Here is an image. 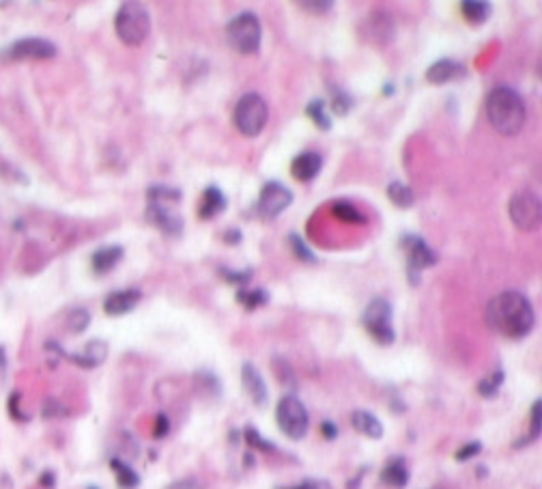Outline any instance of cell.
<instances>
[{
	"instance_id": "7402d4cb",
	"label": "cell",
	"mask_w": 542,
	"mask_h": 489,
	"mask_svg": "<svg viewBox=\"0 0 542 489\" xmlns=\"http://www.w3.org/2000/svg\"><path fill=\"white\" fill-rule=\"evenodd\" d=\"M370 30V39H374V42L379 44H388L394 39V24H392V17L386 15V13H372L368 17V26Z\"/></svg>"
},
{
	"instance_id": "f546056e",
	"label": "cell",
	"mask_w": 542,
	"mask_h": 489,
	"mask_svg": "<svg viewBox=\"0 0 542 489\" xmlns=\"http://www.w3.org/2000/svg\"><path fill=\"white\" fill-rule=\"evenodd\" d=\"M504 380H506L504 371L497 368V371H493L491 375H487L485 380L478 384V393H480L482 397L491 399V397H495V395L499 393V388H501V384H504Z\"/></svg>"
},
{
	"instance_id": "30bf717a",
	"label": "cell",
	"mask_w": 542,
	"mask_h": 489,
	"mask_svg": "<svg viewBox=\"0 0 542 489\" xmlns=\"http://www.w3.org/2000/svg\"><path fill=\"white\" fill-rule=\"evenodd\" d=\"M400 246H403L405 254H407V269H409V281L415 285L417 283V274L422 269H426L431 265H435L439 261V257L435 254V250L417 235H411V233H405L400 238Z\"/></svg>"
},
{
	"instance_id": "7bdbcfd3",
	"label": "cell",
	"mask_w": 542,
	"mask_h": 489,
	"mask_svg": "<svg viewBox=\"0 0 542 489\" xmlns=\"http://www.w3.org/2000/svg\"><path fill=\"white\" fill-rule=\"evenodd\" d=\"M297 7L310 13H327L334 7V3H308V0H304V3H297Z\"/></svg>"
},
{
	"instance_id": "603a6c76",
	"label": "cell",
	"mask_w": 542,
	"mask_h": 489,
	"mask_svg": "<svg viewBox=\"0 0 542 489\" xmlns=\"http://www.w3.org/2000/svg\"><path fill=\"white\" fill-rule=\"evenodd\" d=\"M493 7L489 3H482V0H465L460 3V13L467 19L469 24H485L491 17Z\"/></svg>"
},
{
	"instance_id": "d6a6232c",
	"label": "cell",
	"mask_w": 542,
	"mask_h": 489,
	"mask_svg": "<svg viewBox=\"0 0 542 489\" xmlns=\"http://www.w3.org/2000/svg\"><path fill=\"white\" fill-rule=\"evenodd\" d=\"M273 368H275V375H278L280 382H282L284 386H289L291 390H297V377L293 373L291 364L284 358H273Z\"/></svg>"
},
{
	"instance_id": "d4e9b609",
	"label": "cell",
	"mask_w": 542,
	"mask_h": 489,
	"mask_svg": "<svg viewBox=\"0 0 542 489\" xmlns=\"http://www.w3.org/2000/svg\"><path fill=\"white\" fill-rule=\"evenodd\" d=\"M388 199H390L396 207L407 209V207H411V205L415 203V194H413V190H411L409 186H405L403 181H392V184L388 186Z\"/></svg>"
},
{
	"instance_id": "7dc6e473",
	"label": "cell",
	"mask_w": 542,
	"mask_h": 489,
	"mask_svg": "<svg viewBox=\"0 0 542 489\" xmlns=\"http://www.w3.org/2000/svg\"><path fill=\"white\" fill-rule=\"evenodd\" d=\"M39 483H42L44 487H48V489H52L54 487V483H56V479H54V472H44L42 474V479H39Z\"/></svg>"
},
{
	"instance_id": "83f0119b",
	"label": "cell",
	"mask_w": 542,
	"mask_h": 489,
	"mask_svg": "<svg viewBox=\"0 0 542 489\" xmlns=\"http://www.w3.org/2000/svg\"><path fill=\"white\" fill-rule=\"evenodd\" d=\"M147 199H149V203H155V205L179 203L181 201V190L168 188V186H153V188L147 190Z\"/></svg>"
},
{
	"instance_id": "7c38bea8",
	"label": "cell",
	"mask_w": 542,
	"mask_h": 489,
	"mask_svg": "<svg viewBox=\"0 0 542 489\" xmlns=\"http://www.w3.org/2000/svg\"><path fill=\"white\" fill-rule=\"evenodd\" d=\"M145 218H147L149 224H153L155 229H159V231L166 233V235H170V238L181 235V231H183V218L177 216V213H172L168 209V205L149 203V207L145 211Z\"/></svg>"
},
{
	"instance_id": "f35d334b",
	"label": "cell",
	"mask_w": 542,
	"mask_h": 489,
	"mask_svg": "<svg viewBox=\"0 0 542 489\" xmlns=\"http://www.w3.org/2000/svg\"><path fill=\"white\" fill-rule=\"evenodd\" d=\"M275 489H332L329 481L325 479H306L301 481L297 485H291V487H275Z\"/></svg>"
},
{
	"instance_id": "3957f363",
	"label": "cell",
	"mask_w": 542,
	"mask_h": 489,
	"mask_svg": "<svg viewBox=\"0 0 542 489\" xmlns=\"http://www.w3.org/2000/svg\"><path fill=\"white\" fill-rule=\"evenodd\" d=\"M114 30L118 39L127 46H140L149 37L151 17L145 5L140 3H123L114 17Z\"/></svg>"
},
{
	"instance_id": "60d3db41",
	"label": "cell",
	"mask_w": 542,
	"mask_h": 489,
	"mask_svg": "<svg viewBox=\"0 0 542 489\" xmlns=\"http://www.w3.org/2000/svg\"><path fill=\"white\" fill-rule=\"evenodd\" d=\"M168 432H170V420H168V416H166V414H157V418H155V429H153V436H155L157 440H162V438H166V436H168Z\"/></svg>"
},
{
	"instance_id": "681fc988",
	"label": "cell",
	"mask_w": 542,
	"mask_h": 489,
	"mask_svg": "<svg viewBox=\"0 0 542 489\" xmlns=\"http://www.w3.org/2000/svg\"><path fill=\"white\" fill-rule=\"evenodd\" d=\"M383 93H386V95H388V93H394V85H386V87H383Z\"/></svg>"
},
{
	"instance_id": "f1b7e54d",
	"label": "cell",
	"mask_w": 542,
	"mask_h": 489,
	"mask_svg": "<svg viewBox=\"0 0 542 489\" xmlns=\"http://www.w3.org/2000/svg\"><path fill=\"white\" fill-rule=\"evenodd\" d=\"M306 114L312 119V123L318 127V130H323V132H327V130H332V119H329V114L325 112V100H312L308 106H306Z\"/></svg>"
},
{
	"instance_id": "8d00e7d4",
	"label": "cell",
	"mask_w": 542,
	"mask_h": 489,
	"mask_svg": "<svg viewBox=\"0 0 542 489\" xmlns=\"http://www.w3.org/2000/svg\"><path fill=\"white\" fill-rule=\"evenodd\" d=\"M252 269H244V272H233V269H228V267H219V276H222L226 283H231V285H237L239 289H246V285L250 283V278H252Z\"/></svg>"
},
{
	"instance_id": "ffe728a7",
	"label": "cell",
	"mask_w": 542,
	"mask_h": 489,
	"mask_svg": "<svg viewBox=\"0 0 542 489\" xmlns=\"http://www.w3.org/2000/svg\"><path fill=\"white\" fill-rule=\"evenodd\" d=\"M120 259H123V248H120V246H104V248L95 250L93 257H91L93 274H97V276H104V274L114 269V265Z\"/></svg>"
},
{
	"instance_id": "836d02e7",
	"label": "cell",
	"mask_w": 542,
	"mask_h": 489,
	"mask_svg": "<svg viewBox=\"0 0 542 489\" xmlns=\"http://www.w3.org/2000/svg\"><path fill=\"white\" fill-rule=\"evenodd\" d=\"M540 407H542L540 401H536V403L532 405V427H530V436L523 438L521 442H516V444H514L516 448H521V446H530V444H534V442L540 438Z\"/></svg>"
},
{
	"instance_id": "5b68a950",
	"label": "cell",
	"mask_w": 542,
	"mask_h": 489,
	"mask_svg": "<svg viewBox=\"0 0 542 489\" xmlns=\"http://www.w3.org/2000/svg\"><path fill=\"white\" fill-rule=\"evenodd\" d=\"M233 116H235L237 130L244 136H248V139H254V136L263 132V127L269 119V108H267V102L258 93H246L237 102Z\"/></svg>"
},
{
	"instance_id": "52a82bcc",
	"label": "cell",
	"mask_w": 542,
	"mask_h": 489,
	"mask_svg": "<svg viewBox=\"0 0 542 489\" xmlns=\"http://www.w3.org/2000/svg\"><path fill=\"white\" fill-rule=\"evenodd\" d=\"M58 54V48L50 39L42 37H24L15 39L13 44L0 50V61L15 63V61H50Z\"/></svg>"
},
{
	"instance_id": "484cf974",
	"label": "cell",
	"mask_w": 542,
	"mask_h": 489,
	"mask_svg": "<svg viewBox=\"0 0 542 489\" xmlns=\"http://www.w3.org/2000/svg\"><path fill=\"white\" fill-rule=\"evenodd\" d=\"M237 302L248 308V310H254L258 306H265L269 302V293L265 289H239L237 291Z\"/></svg>"
},
{
	"instance_id": "d6986e66",
	"label": "cell",
	"mask_w": 542,
	"mask_h": 489,
	"mask_svg": "<svg viewBox=\"0 0 542 489\" xmlns=\"http://www.w3.org/2000/svg\"><path fill=\"white\" fill-rule=\"evenodd\" d=\"M381 483L392 489H403L409 483V468L403 457H392L381 470Z\"/></svg>"
},
{
	"instance_id": "74e56055",
	"label": "cell",
	"mask_w": 542,
	"mask_h": 489,
	"mask_svg": "<svg viewBox=\"0 0 542 489\" xmlns=\"http://www.w3.org/2000/svg\"><path fill=\"white\" fill-rule=\"evenodd\" d=\"M244 438H246V442H248L252 448H258V451H263V453H275V446H273L271 442H267L265 438H260V434L256 432L254 427H246Z\"/></svg>"
},
{
	"instance_id": "6da1fadb",
	"label": "cell",
	"mask_w": 542,
	"mask_h": 489,
	"mask_svg": "<svg viewBox=\"0 0 542 489\" xmlns=\"http://www.w3.org/2000/svg\"><path fill=\"white\" fill-rule=\"evenodd\" d=\"M487 323L497 335L518 341L525 339L536 326V312L527 296L518 291H504L487 306Z\"/></svg>"
},
{
	"instance_id": "8992f818",
	"label": "cell",
	"mask_w": 542,
	"mask_h": 489,
	"mask_svg": "<svg viewBox=\"0 0 542 489\" xmlns=\"http://www.w3.org/2000/svg\"><path fill=\"white\" fill-rule=\"evenodd\" d=\"M275 420H278L280 432H282L289 440L306 438L308 427H310V416H308L306 405L293 395H287L280 399V403L275 407Z\"/></svg>"
},
{
	"instance_id": "b9f144b4",
	"label": "cell",
	"mask_w": 542,
	"mask_h": 489,
	"mask_svg": "<svg viewBox=\"0 0 542 489\" xmlns=\"http://www.w3.org/2000/svg\"><path fill=\"white\" fill-rule=\"evenodd\" d=\"M7 409H9V414H11L15 420H19V423L28 420V414H22V412H19V393H13V395L9 397V401H7Z\"/></svg>"
},
{
	"instance_id": "cb8c5ba5",
	"label": "cell",
	"mask_w": 542,
	"mask_h": 489,
	"mask_svg": "<svg viewBox=\"0 0 542 489\" xmlns=\"http://www.w3.org/2000/svg\"><path fill=\"white\" fill-rule=\"evenodd\" d=\"M110 468L116 474V483L120 489H136L140 485V477L134 472V468H129L125 461H120L118 457L110 459Z\"/></svg>"
},
{
	"instance_id": "2e32d148",
	"label": "cell",
	"mask_w": 542,
	"mask_h": 489,
	"mask_svg": "<svg viewBox=\"0 0 542 489\" xmlns=\"http://www.w3.org/2000/svg\"><path fill=\"white\" fill-rule=\"evenodd\" d=\"M323 168V160L314 151H304L291 162V175L297 181H312Z\"/></svg>"
},
{
	"instance_id": "bcb514c9",
	"label": "cell",
	"mask_w": 542,
	"mask_h": 489,
	"mask_svg": "<svg viewBox=\"0 0 542 489\" xmlns=\"http://www.w3.org/2000/svg\"><path fill=\"white\" fill-rule=\"evenodd\" d=\"M224 242L226 244H239L241 242V231L239 229H228L224 233Z\"/></svg>"
},
{
	"instance_id": "d590c367",
	"label": "cell",
	"mask_w": 542,
	"mask_h": 489,
	"mask_svg": "<svg viewBox=\"0 0 542 489\" xmlns=\"http://www.w3.org/2000/svg\"><path fill=\"white\" fill-rule=\"evenodd\" d=\"M42 416L48 418V420L65 418V416H69V409H67L65 403H60L58 399L50 397V399H46V403H44V407H42Z\"/></svg>"
},
{
	"instance_id": "c3c4849f",
	"label": "cell",
	"mask_w": 542,
	"mask_h": 489,
	"mask_svg": "<svg viewBox=\"0 0 542 489\" xmlns=\"http://www.w3.org/2000/svg\"><path fill=\"white\" fill-rule=\"evenodd\" d=\"M7 366V354H5V349L0 347V368H5Z\"/></svg>"
},
{
	"instance_id": "4fadbf2b",
	"label": "cell",
	"mask_w": 542,
	"mask_h": 489,
	"mask_svg": "<svg viewBox=\"0 0 542 489\" xmlns=\"http://www.w3.org/2000/svg\"><path fill=\"white\" fill-rule=\"evenodd\" d=\"M241 384H244L246 395L252 399V403L256 407L267 405V399H269L267 384H265L263 375L258 373V368L252 362H246L244 366H241Z\"/></svg>"
},
{
	"instance_id": "277c9868",
	"label": "cell",
	"mask_w": 542,
	"mask_h": 489,
	"mask_svg": "<svg viewBox=\"0 0 542 489\" xmlns=\"http://www.w3.org/2000/svg\"><path fill=\"white\" fill-rule=\"evenodd\" d=\"M226 39L228 46L239 54H256L260 50V39H263L258 15L252 11L235 15L226 24Z\"/></svg>"
},
{
	"instance_id": "ac0fdd59",
	"label": "cell",
	"mask_w": 542,
	"mask_h": 489,
	"mask_svg": "<svg viewBox=\"0 0 542 489\" xmlns=\"http://www.w3.org/2000/svg\"><path fill=\"white\" fill-rule=\"evenodd\" d=\"M226 209V197L224 192L217 186H209L203 192V199H200L198 205V216L203 220H213L215 216H219Z\"/></svg>"
},
{
	"instance_id": "4dcf8cb0",
	"label": "cell",
	"mask_w": 542,
	"mask_h": 489,
	"mask_svg": "<svg viewBox=\"0 0 542 489\" xmlns=\"http://www.w3.org/2000/svg\"><path fill=\"white\" fill-rule=\"evenodd\" d=\"M91 323V315L87 308H73L69 315H67V330L73 332V335H80L84 332Z\"/></svg>"
},
{
	"instance_id": "44dd1931",
	"label": "cell",
	"mask_w": 542,
	"mask_h": 489,
	"mask_svg": "<svg viewBox=\"0 0 542 489\" xmlns=\"http://www.w3.org/2000/svg\"><path fill=\"white\" fill-rule=\"evenodd\" d=\"M351 425L355 432H359L361 436H366L370 440L383 438V425H381V420L374 414L364 412V409H357V412L351 414Z\"/></svg>"
},
{
	"instance_id": "e0dca14e",
	"label": "cell",
	"mask_w": 542,
	"mask_h": 489,
	"mask_svg": "<svg viewBox=\"0 0 542 489\" xmlns=\"http://www.w3.org/2000/svg\"><path fill=\"white\" fill-rule=\"evenodd\" d=\"M106 356H108V345H106V341H99V339L87 343L84 351H80V354H65V358H67L69 362H73V364H78V366H82V368H95V366H99V364L106 360Z\"/></svg>"
},
{
	"instance_id": "5bb4252c",
	"label": "cell",
	"mask_w": 542,
	"mask_h": 489,
	"mask_svg": "<svg viewBox=\"0 0 542 489\" xmlns=\"http://www.w3.org/2000/svg\"><path fill=\"white\" fill-rule=\"evenodd\" d=\"M467 75V67L452 58H441L426 69V80L431 85H448Z\"/></svg>"
},
{
	"instance_id": "7a4b0ae2",
	"label": "cell",
	"mask_w": 542,
	"mask_h": 489,
	"mask_svg": "<svg viewBox=\"0 0 542 489\" xmlns=\"http://www.w3.org/2000/svg\"><path fill=\"white\" fill-rule=\"evenodd\" d=\"M487 116L501 136H516L525 125L527 108L523 97L510 87H495L487 95Z\"/></svg>"
},
{
	"instance_id": "ba28073f",
	"label": "cell",
	"mask_w": 542,
	"mask_h": 489,
	"mask_svg": "<svg viewBox=\"0 0 542 489\" xmlns=\"http://www.w3.org/2000/svg\"><path fill=\"white\" fill-rule=\"evenodd\" d=\"M361 323H364L368 335L379 345H392L396 339V332L392 326V304L383 298H374L361 315Z\"/></svg>"
},
{
	"instance_id": "ee69618b",
	"label": "cell",
	"mask_w": 542,
	"mask_h": 489,
	"mask_svg": "<svg viewBox=\"0 0 542 489\" xmlns=\"http://www.w3.org/2000/svg\"><path fill=\"white\" fill-rule=\"evenodd\" d=\"M320 434L325 436V440H336V436H338V427H336L332 420H325L323 425H320Z\"/></svg>"
},
{
	"instance_id": "f6af8a7d",
	"label": "cell",
	"mask_w": 542,
	"mask_h": 489,
	"mask_svg": "<svg viewBox=\"0 0 542 489\" xmlns=\"http://www.w3.org/2000/svg\"><path fill=\"white\" fill-rule=\"evenodd\" d=\"M168 489H203V485H200L198 481H194V479H188V481H179V483H172Z\"/></svg>"
},
{
	"instance_id": "ab89813d",
	"label": "cell",
	"mask_w": 542,
	"mask_h": 489,
	"mask_svg": "<svg viewBox=\"0 0 542 489\" xmlns=\"http://www.w3.org/2000/svg\"><path fill=\"white\" fill-rule=\"evenodd\" d=\"M480 451H482V444H480V442H469V444H465L463 448H460V451H456L454 459H456V461H469V459L476 457Z\"/></svg>"
},
{
	"instance_id": "9c48e42d",
	"label": "cell",
	"mask_w": 542,
	"mask_h": 489,
	"mask_svg": "<svg viewBox=\"0 0 542 489\" xmlns=\"http://www.w3.org/2000/svg\"><path fill=\"white\" fill-rule=\"evenodd\" d=\"M508 213H510L512 224L518 231H523V233L536 231L542 222V203L538 199V194H534L530 190L516 192L508 203Z\"/></svg>"
},
{
	"instance_id": "e575fe53",
	"label": "cell",
	"mask_w": 542,
	"mask_h": 489,
	"mask_svg": "<svg viewBox=\"0 0 542 489\" xmlns=\"http://www.w3.org/2000/svg\"><path fill=\"white\" fill-rule=\"evenodd\" d=\"M353 108V97L343 91V89H334V97H332V110L338 114V116H345L349 110Z\"/></svg>"
},
{
	"instance_id": "1f68e13d",
	"label": "cell",
	"mask_w": 542,
	"mask_h": 489,
	"mask_svg": "<svg viewBox=\"0 0 542 489\" xmlns=\"http://www.w3.org/2000/svg\"><path fill=\"white\" fill-rule=\"evenodd\" d=\"M289 244H291V248H293V252H295L297 259L306 261V263H316V261H318L316 254L308 248V244L301 240L297 233H291V235H289Z\"/></svg>"
},
{
	"instance_id": "4316f807",
	"label": "cell",
	"mask_w": 542,
	"mask_h": 489,
	"mask_svg": "<svg viewBox=\"0 0 542 489\" xmlns=\"http://www.w3.org/2000/svg\"><path fill=\"white\" fill-rule=\"evenodd\" d=\"M332 211H334V216H336L338 220H343V222H349V224H366V216H364V213H361L357 207H353L351 203H347V201L334 203Z\"/></svg>"
},
{
	"instance_id": "8fae6325",
	"label": "cell",
	"mask_w": 542,
	"mask_h": 489,
	"mask_svg": "<svg viewBox=\"0 0 542 489\" xmlns=\"http://www.w3.org/2000/svg\"><path fill=\"white\" fill-rule=\"evenodd\" d=\"M293 203V192L280 181H267L260 188L256 213L265 220H273Z\"/></svg>"
},
{
	"instance_id": "9a60e30c",
	"label": "cell",
	"mask_w": 542,
	"mask_h": 489,
	"mask_svg": "<svg viewBox=\"0 0 542 489\" xmlns=\"http://www.w3.org/2000/svg\"><path fill=\"white\" fill-rule=\"evenodd\" d=\"M143 300V291L140 289H123V291H114L106 298L104 302V312L110 317H120L127 315L129 310H134L138 306V302Z\"/></svg>"
}]
</instances>
